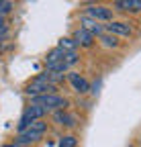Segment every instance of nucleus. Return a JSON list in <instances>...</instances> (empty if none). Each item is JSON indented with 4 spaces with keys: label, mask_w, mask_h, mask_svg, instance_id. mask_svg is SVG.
Masks as SVG:
<instances>
[{
    "label": "nucleus",
    "mask_w": 141,
    "mask_h": 147,
    "mask_svg": "<svg viewBox=\"0 0 141 147\" xmlns=\"http://www.w3.org/2000/svg\"><path fill=\"white\" fill-rule=\"evenodd\" d=\"M55 88H57V86L49 84L47 80H43V78H39V76H37L33 82H29V84H27L25 92H27L31 98H37V96H43V94H55Z\"/></svg>",
    "instance_id": "nucleus-4"
},
{
    "label": "nucleus",
    "mask_w": 141,
    "mask_h": 147,
    "mask_svg": "<svg viewBox=\"0 0 141 147\" xmlns=\"http://www.w3.org/2000/svg\"><path fill=\"white\" fill-rule=\"evenodd\" d=\"M63 61H65L69 67H72V65L78 63V55H76V53H65V59H63Z\"/></svg>",
    "instance_id": "nucleus-17"
},
{
    "label": "nucleus",
    "mask_w": 141,
    "mask_h": 147,
    "mask_svg": "<svg viewBox=\"0 0 141 147\" xmlns=\"http://www.w3.org/2000/svg\"><path fill=\"white\" fill-rule=\"evenodd\" d=\"M72 39L76 41V45H82V47H90L92 43H94V35L90 33V31H86V29H78L76 33H74V37Z\"/></svg>",
    "instance_id": "nucleus-7"
},
{
    "label": "nucleus",
    "mask_w": 141,
    "mask_h": 147,
    "mask_svg": "<svg viewBox=\"0 0 141 147\" xmlns=\"http://www.w3.org/2000/svg\"><path fill=\"white\" fill-rule=\"evenodd\" d=\"M104 31L107 33H111V35H123V37H129L131 33H133V29H131V25L129 23H123V21H113V23H109L107 27H104Z\"/></svg>",
    "instance_id": "nucleus-6"
},
{
    "label": "nucleus",
    "mask_w": 141,
    "mask_h": 147,
    "mask_svg": "<svg viewBox=\"0 0 141 147\" xmlns=\"http://www.w3.org/2000/svg\"><path fill=\"white\" fill-rule=\"evenodd\" d=\"M86 14L90 16V18H94V21H109V23H113V8L102 6V4L88 6L86 8Z\"/></svg>",
    "instance_id": "nucleus-5"
},
{
    "label": "nucleus",
    "mask_w": 141,
    "mask_h": 147,
    "mask_svg": "<svg viewBox=\"0 0 141 147\" xmlns=\"http://www.w3.org/2000/svg\"><path fill=\"white\" fill-rule=\"evenodd\" d=\"M98 39H100V43H102L104 47H119V39H117L115 35H111V33H104V35H100Z\"/></svg>",
    "instance_id": "nucleus-14"
},
{
    "label": "nucleus",
    "mask_w": 141,
    "mask_h": 147,
    "mask_svg": "<svg viewBox=\"0 0 141 147\" xmlns=\"http://www.w3.org/2000/svg\"><path fill=\"white\" fill-rule=\"evenodd\" d=\"M2 147H21V145H16V143H8V145H2Z\"/></svg>",
    "instance_id": "nucleus-18"
},
{
    "label": "nucleus",
    "mask_w": 141,
    "mask_h": 147,
    "mask_svg": "<svg viewBox=\"0 0 141 147\" xmlns=\"http://www.w3.org/2000/svg\"><path fill=\"white\" fill-rule=\"evenodd\" d=\"M76 137L74 135H65V137H61V141H59V147H76Z\"/></svg>",
    "instance_id": "nucleus-15"
},
{
    "label": "nucleus",
    "mask_w": 141,
    "mask_h": 147,
    "mask_svg": "<svg viewBox=\"0 0 141 147\" xmlns=\"http://www.w3.org/2000/svg\"><path fill=\"white\" fill-rule=\"evenodd\" d=\"M57 47L59 49H63L65 53H76V41L74 39H69V37H63V39H59V43H57Z\"/></svg>",
    "instance_id": "nucleus-13"
},
{
    "label": "nucleus",
    "mask_w": 141,
    "mask_h": 147,
    "mask_svg": "<svg viewBox=\"0 0 141 147\" xmlns=\"http://www.w3.org/2000/svg\"><path fill=\"white\" fill-rule=\"evenodd\" d=\"M63 59H65V51L59 47H53L45 57V65H55V63H61Z\"/></svg>",
    "instance_id": "nucleus-11"
},
{
    "label": "nucleus",
    "mask_w": 141,
    "mask_h": 147,
    "mask_svg": "<svg viewBox=\"0 0 141 147\" xmlns=\"http://www.w3.org/2000/svg\"><path fill=\"white\" fill-rule=\"evenodd\" d=\"M117 10H123V12H139L141 10V0H115L113 4Z\"/></svg>",
    "instance_id": "nucleus-9"
},
{
    "label": "nucleus",
    "mask_w": 141,
    "mask_h": 147,
    "mask_svg": "<svg viewBox=\"0 0 141 147\" xmlns=\"http://www.w3.org/2000/svg\"><path fill=\"white\" fill-rule=\"evenodd\" d=\"M31 104H39L47 110L57 113V110H63L67 106V100L59 94H43V96H37V98H31Z\"/></svg>",
    "instance_id": "nucleus-3"
},
{
    "label": "nucleus",
    "mask_w": 141,
    "mask_h": 147,
    "mask_svg": "<svg viewBox=\"0 0 141 147\" xmlns=\"http://www.w3.org/2000/svg\"><path fill=\"white\" fill-rule=\"evenodd\" d=\"M53 121L59 123V125H63V127H74V125H76V117L63 113V110H57V113H53Z\"/></svg>",
    "instance_id": "nucleus-12"
},
{
    "label": "nucleus",
    "mask_w": 141,
    "mask_h": 147,
    "mask_svg": "<svg viewBox=\"0 0 141 147\" xmlns=\"http://www.w3.org/2000/svg\"><path fill=\"white\" fill-rule=\"evenodd\" d=\"M69 82H72V86H74V90L78 92V94H86L88 90H90V84H88L80 74H76V71H69Z\"/></svg>",
    "instance_id": "nucleus-8"
},
{
    "label": "nucleus",
    "mask_w": 141,
    "mask_h": 147,
    "mask_svg": "<svg viewBox=\"0 0 141 147\" xmlns=\"http://www.w3.org/2000/svg\"><path fill=\"white\" fill-rule=\"evenodd\" d=\"M12 2H8V0H0V16H6L10 10H12Z\"/></svg>",
    "instance_id": "nucleus-16"
},
{
    "label": "nucleus",
    "mask_w": 141,
    "mask_h": 147,
    "mask_svg": "<svg viewBox=\"0 0 141 147\" xmlns=\"http://www.w3.org/2000/svg\"><path fill=\"white\" fill-rule=\"evenodd\" d=\"M82 29L90 31L92 35H98V37L107 33L102 25H98V21H94V18H88V16H82Z\"/></svg>",
    "instance_id": "nucleus-10"
},
{
    "label": "nucleus",
    "mask_w": 141,
    "mask_h": 147,
    "mask_svg": "<svg viewBox=\"0 0 141 147\" xmlns=\"http://www.w3.org/2000/svg\"><path fill=\"white\" fill-rule=\"evenodd\" d=\"M45 113H47V108H43V106H39V104H29V106L25 108V113H23L19 125H16L19 133H23L25 129H29L35 121H41V119L45 117Z\"/></svg>",
    "instance_id": "nucleus-2"
},
{
    "label": "nucleus",
    "mask_w": 141,
    "mask_h": 147,
    "mask_svg": "<svg viewBox=\"0 0 141 147\" xmlns=\"http://www.w3.org/2000/svg\"><path fill=\"white\" fill-rule=\"evenodd\" d=\"M45 131H47V123H43V121H35L29 129H25L23 133L16 135L14 143H16V145H21V147H25V145H29V143H35V141L43 139Z\"/></svg>",
    "instance_id": "nucleus-1"
}]
</instances>
